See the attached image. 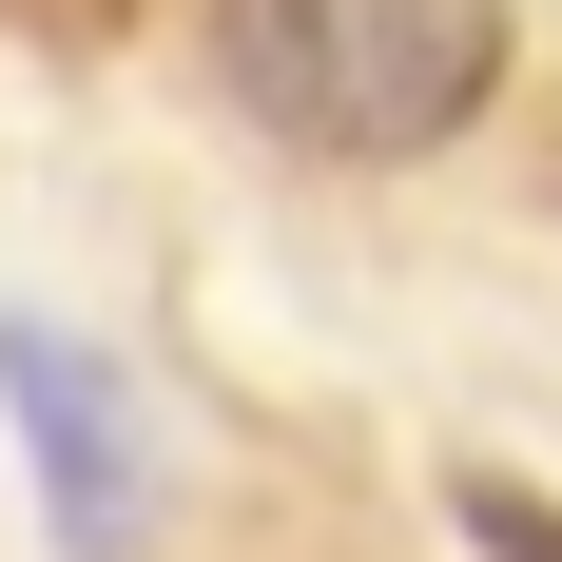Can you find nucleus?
Wrapping results in <instances>:
<instances>
[{
  "label": "nucleus",
  "mask_w": 562,
  "mask_h": 562,
  "mask_svg": "<svg viewBox=\"0 0 562 562\" xmlns=\"http://www.w3.org/2000/svg\"><path fill=\"white\" fill-rule=\"evenodd\" d=\"M214 78L291 156H447L505 98V0H214Z\"/></svg>",
  "instance_id": "1"
},
{
  "label": "nucleus",
  "mask_w": 562,
  "mask_h": 562,
  "mask_svg": "<svg viewBox=\"0 0 562 562\" xmlns=\"http://www.w3.org/2000/svg\"><path fill=\"white\" fill-rule=\"evenodd\" d=\"M0 407H20V447H40V524L78 562H136V505H156V465H136V407L116 369L58 311H0Z\"/></svg>",
  "instance_id": "2"
},
{
  "label": "nucleus",
  "mask_w": 562,
  "mask_h": 562,
  "mask_svg": "<svg viewBox=\"0 0 562 562\" xmlns=\"http://www.w3.org/2000/svg\"><path fill=\"white\" fill-rule=\"evenodd\" d=\"M447 524H465L485 562H562V505H543V485H505V465H465V485H447Z\"/></svg>",
  "instance_id": "3"
}]
</instances>
